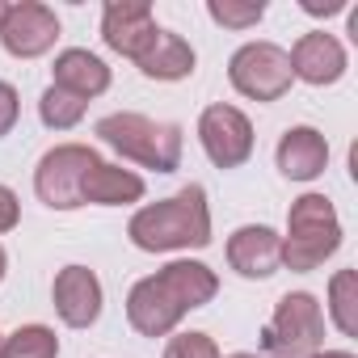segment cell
Returning a JSON list of instances; mask_svg holds the SVG:
<instances>
[{
	"label": "cell",
	"mask_w": 358,
	"mask_h": 358,
	"mask_svg": "<svg viewBox=\"0 0 358 358\" xmlns=\"http://www.w3.org/2000/svg\"><path fill=\"white\" fill-rule=\"evenodd\" d=\"M127 236L143 253H173V249H207L211 245V207L203 186H186L164 203L139 207L127 224Z\"/></svg>",
	"instance_id": "6da1fadb"
},
{
	"label": "cell",
	"mask_w": 358,
	"mask_h": 358,
	"mask_svg": "<svg viewBox=\"0 0 358 358\" xmlns=\"http://www.w3.org/2000/svg\"><path fill=\"white\" fill-rule=\"evenodd\" d=\"M101 143H110L118 156L156 169V173H173L182 164V127L177 122H156L148 114L122 110V114H106L97 122Z\"/></svg>",
	"instance_id": "7a4b0ae2"
},
{
	"label": "cell",
	"mask_w": 358,
	"mask_h": 358,
	"mask_svg": "<svg viewBox=\"0 0 358 358\" xmlns=\"http://www.w3.org/2000/svg\"><path fill=\"white\" fill-rule=\"evenodd\" d=\"M341 249V220L324 194H303L287 211V236H282V262L287 270H316Z\"/></svg>",
	"instance_id": "3957f363"
},
{
	"label": "cell",
	"mask_w": 358,
	"mask_h": 358,
	"mask_svg": "<svg viewBox=\"0 0 358 358\" xmlns=\"http://www.w3.org/2000/svg\"><path fill=\"white\" fill-rule=\"evenodd\" d=\"M324 341V312L316 295L308 291H287L262 333L266 358H312Z\"/></svg>",
	"instance_id": "277c9868"
},
{
	"label": "cell",
	"mask_w": 358,
	"mask_h": 358,
	"mask_svg": "<svg viewBox=\"0 0 358 358\" xmlns=\"http://www.w3.org/2000/svg\"><path fill=\"white\" fill-rule=\"evenodd\" d=\"M93 164H101V156L89 143H59V148H51L38 160V169H34V194L51 211L85 207L80 203V186H85V177H89Z\"/></svg>",
	"instance_id": "5b68a950"
},
{
	"label": "cell",
	"mask_w": 358,
	"mask_h": 358,
	"mask_svg": "<svg viewBox=\"0 0 358 358\" xmlns=\"http://www.w3.org/2000/svg\"><path fill=\"white\" fill-rule=\"evenodd\" d=\"M228 80L236 93H245L253 101H278L295 76H291V59L278 43H245L228 59Z\"/></svg>",
	"instance_id": "8992f818"
},
{
	"label": "cell",
	"mask_w": 358,
	"mask_h": 358,
	"mask_svg": "<svg viewBox=\"0 0 358 358\" xmlns=\"http://www.w3.org/2000/svg\"><path fill=\"white\" fill-rule=\"evenodd\" d=\"M199 143L215 169H241L253 156V122L236 106H207L199 118Z\"/></svg>",
	"instance_id": "52a82bcc"
},
{
	"label": "cell",
	"mask_w": 358,
	"mask_h": 358,
	"mask_svg": "<svg viewBox=\"0 0 358 358\" xmlns=\"http://www.w3.org/2000/svg\"><path fill=\"white\" fill-rule=\"evenodd\" d=\"M59 38V17L55 9L38 5V0H22V5H9L5 17H0V43H5L9 55L17 59H38L55 47Z\"/></svg>",
	"instance_id": "ba28073f"
},
{
	"label": "cell",
	"mask_w": 358,
	"mask_h": 358,
	"mask_svg": "<svg viewBox=\"0 0 358 358\" xmlns=\"http://www.w3.org/2000/svg\"><path fill=\"white\" fill-rule=\"evenodd\" d=\"M160 26L152 17V5L148 0H110V5L101 9V38L110 51L127 55V59H143L156 43Z\"/></svg>",
	"instance_id": "9c48e42d"
},
{
	"label": "cell",
	"mask_w": 358,
	"mask_h": 358,
	"mask_svg": "<svg viewBox=\"0 0 358 358\" xmlns=\"http://www.w3.org/2000/svg\"><path fill=\"white\" fill-rule=\"evenodd\" d=\"M51 299H55L59 320L72 324V329H89L101 316V282L89 266H64L55 274Z\"/></svg>",
	"instance_id": "30bf717a"
},
{
	"label": "cell",
	"mask_w": 358,
	"mask_h": 358,
	"mask_svg": "<svg viewBox=\"0 0 358 358\" xmlns=\"http://www.w3.org/2000/svg\"><path fill=\"white\" fill-rule=\"evenodd\" d=\"M287 59H291V76H299L303 85H316V89L320 85H337L345 76V47L333 34H324V30L303 34L287 51Z\"/></svg>",
	"instance_id": "8fae6325"
},
{
	"label": "cell",
	"mask_w": 358,
	"mask_h": 358,
	"mask_svg": "<svg viewBox=\"0 0 358 358\" xmlns=\"http://www.w3.org/2000/svg\"><path fill=\"white\" fill-rule=\"evenodd\" d=\"M228 262L241 278H270L282 266V236L266 224H245L228 241Z\"/></svg>",
	"instance_id": "7c38bea8"
},
{
	"label": "cell",
	"mask_w": 358,
	"mask_h": 358,
	"mask_svg": "<svg viewBox=\"0 0 358 358\" xmlns=\"http://www.w3.org/2000/svg\"><path fill=\"white\" fill-rule=\"evenodd\" d=\"M182 316H186V312L164 295V287H160L156 278H139V282L131 287V295H127V320H131V329L143 333V337H164V333H173Z\"/></svg>",
	"instance_id": "4fadbf2b"
},
{
	"label": "cell",
	"mask_w": 358,
	"mask_h": 358,
	"mask_svg": "<svg viewBox=\"0 0 358 358\" xmlns=\"http://www.w3.org/2000/svg\"><path fill=\"white\" fill-rule=\"evenodd\" d=\"M274 160H278V173L291 177V182H312V177H320L324 164H329V139L316 127H291L278 139Z\"/></svg>",
	"instance_id": "5bb4252c"
},
{
	"label": "cell",
	"mask_w": 358,
	"mask_h": 358,
	"mask_svg": "<svg viewBox=\"0 0 358 358\" xmlns=\"http://www.w3.org/2000/svg\"><path fill=\"white\" fill-rule=\"evenodd\" d=\"M152 278L164 287V295H169L177 308H182V312H194V308L211 303V299H215V291H220L215 270H211V266H203V262H169V266H164V270H156Z\"/></svg>",
	"instance_id": "9a60e30c"
},
{
	"label": "cell",
	"mask_w": 358,
	"mask_h": 358,
	"mask_svg": "<svg viewBox=\"0 0 358 358\" xmlns=\"http://www.w3.org/2000/svg\"><path fill=\"white\" fill-rule=\"evenodd\" d=\"M51 72H55L51 85L68 89V93L80 97V101H89V97H97V93L110 89V68H106V59H97V55L85 51V47H68V51H59Z\"/></svg>",
	"instance_id": "2e32d148"
},
{
	"label": "cell",
	"mask_w": 358,
	"mask_h": 358,
	"mask_svg": "<svg viewBox=\"0 0 358 358\" xmlns=\"http://www.w3.org/2000/svg\"><path fill=\"white\" fill-rule=\"evenodd\" d=\"M143 199V177L122 169V164H93L85 186H80V203H97V207H127Z\"/></svg>",
	"instance_id": "e0dca14e"
},
{
	"label": "cell",
	"mask_w": 358,
	"mask_h": 358,
	"mask_svg": "<svg viewBox=\"0 0 358 358\" xmlns=\"http://www.w3.org/2000/svg\"><path fill=\"white\" fill-rule=\"evenodd\" d=\"M139 72L152 76V80H186L194 72V47L182 34L160 30L156 43H152V51L139 59Z\"/></svg>",
	"instance_id": "ac0fdd59"
},
{
	"label": "cell",
	"mask_w": 358,
	"mask_h": 358,
	"mask_svg": "<svg viewBox=\"0 0 358 358\" xmlns=\"http://www.w3.org/2000/svg\"><path fill=\"white\" fill-rule=\"evenodd\" d=\"M329 316L345 337L358 333V274L354 270H337L329 278Z\"/></svg>",
	"instance_id": "d6986e66"
},
{
	"label": "cell",
	"mask_w": 358,
	"mask_h": 358,
	"mask_svg": "<svg viewBox=\"0 0 358 358\" xmlns=\"http://www.w3.org/2000/svg\"><path fill=\"white\" fill-rule=\"evenodd\" d=\"M38 118H43L51 131H72V127L85 118V101L72 97V93L59 89V85H47L43 97H38Z\"/></svg>",
	"instance_id": "ffe728a7"
},
{
	"label": "cell",
	"mask_w": 358,
	"mask_h": 358,
	"mask_svg": "<svg viewBox=\"0 0 358 358\" xmlns=\"http://www.w3.org/2000/svg\"><path fill=\"white\" fill-rule=\"evenodd\" d=\"M59 337L47 324H22L17 333L5 337V358H55Z\"/></svg>",
	"instance_id": "44dd1931"
},
{
	"label": "cell",
	"mask_w": 358,
	"mask_h": 358,
	"mask_svg": "<svg viewBox=\"0 0 358 358\" xmlns=\"http://www.w3.org/2000/svg\"><path fill=\"white\" fill-rule=\"evenodd\" d=\"M207 13H211V22H220L228 30H249V26H257L266 17V5H262V0H257V5H241V0H211Z\"/></svg>",
	"instance_id": "7402d4cb"
},
{
	"label": "cell",
	"mask_w": 358,
	"mask_h": 358,
	"mask_svg": "<svg viewBox=\"0 0 358 358\" xmlns=\"http://www.w3.org/2000/svg\"><path fill=\"white\" fill-rule=\"evenodd\" d=\"M164 358H224L211 333H177L164 345Z\"/></svg>",
	"instance_id": "603a6c76"
},
{
	"label": "cell",
	"mask_w": 358,
	"mask_h": 358,
	"mask_svg": "<svg viewBox=\"0 0 358 358\" xmlns=\"http://www.w3.org/2000/svg\"><path fill=\"white\" fill-rule=\"evenodd\" d=\"M17 114H22V97H17V89H13L9 80H0V139L13 131Z\"/></svg>",
	"instance_id": "cb8c5ba5"
},
{
	"label": "cell",
	"mask_w": 358,
	"mask_h": 358,
	"mask_svg": "<svg viewBox=\"0 0 358 358\" xmlns=\"http://www.w3.org/2000/svg\"><path fill=\"white\" fill-rule=\"evenodd\" d=\"M17 220H22V203H17V194H13L9 186H0V236L13 232Z\"/></svg>",
	"instance_id": "d4e9b609"
},
{
	"label": "cell",
	"mask_w": 358,
	"mask_h": 358,
	"mask_svg": "<svg viewBox=\"0 0 358 358\" xmlns=\"http://www.w3.org/2000/svg\"><path fill=\"white\" fill-rule=\"evenodd\" d=\"M341 9H345V0H303V13H312V17H333Z\"/></svg>",
	"instance_id": "484cf974"
},
{
	"label": "cell",
	"mask_w": 358,
	"mask_h": 358,
	"mask_svg": "<svg viewBox=\"0 0 358 358\" xmlns=\"http://www.w3.org/2000/svg\"><path fill=\"white\" fill-rule=\"evenodd\" d=\"M312 358H354V354L350 350H316Z\"/></svg>",
	"instance_id": "4316f807"
},
{
	"label": "cell",
	"mask_w": 358,
	"mask_h": 358,
	"mask_svg": "<svg viewBox=\"0 0 358 358\" xmlns=\"http://www.w3.org/2000/svg\"><path fill=\"white\" fill-rule=\"evenodd\" d=\"M5 270H9V253L0 249V278H5Z\"/></svg>",
	"instance_id": "83f0119b"
},
{
	"label": "cell",
	"mask_w": 358,
	"mask_h": 358,
	"mask_svg": "<svg viewBox=\"0 0 358 358\" xmlns=\"http://www.w3.org/2000/svg\"><path fill=\"white\" fill-rule=\"evenodd\" d=\"M228 358H266V354H228Z\"/></svg>",
	"instance_id": "f1b7e54d"
},
{
	"label": "cell",
	"mask_w": 358,
	"mask_h": 358,
	"mask_svg": "<svg viewBox=\"0 0 358 358\" xmlns=\"http://www.w3.org/2000/svg\"><path fill=\"white\" fill-rule=\"evenodd\" d=\"M5 9H9V5H5V0H0V17H5Z\"/></svg>",
	"instance_id": "f546056e"
},
{
	"label": "cell",
	"mask_w": 358,
	"mask_h": 358,
	"mask_svg": "<svg viewBox=\"0 0 358 358\" xmlns=\"http://www.w3.org/2000/svg\"><path fill=\"white\" fill-rule=\"evenodd\" d=\"M0 358H5V337H0Z\"/></svg>",
	"instance_id": "4dcf8cb0"
}]
</instances>
